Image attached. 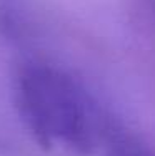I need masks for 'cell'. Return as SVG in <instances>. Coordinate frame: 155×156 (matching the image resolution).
Instances as JSON below:
<instances>
[{"mask_svg":"<svg viewBox=\"0 0 155 156\" xmlns=\"http://www.w3.org/2000/svg\"><path fill=\"white\" fill-rule=\"evenodd\" d=\"M32 12L27 0H0V35L10 42H25L32 33Z\"/></svg>","mask_w":155,"mask_h":156,"instance_id":"2","label":"cell"},{"mask_svg":"<svg viewBox=\"0 0 155 156\" xmlns=\"http://www.w3.org/2000/svg\"><path fill=\"white\" fill-rule=\"evenodd\" d=\"M100 156H155V150L120 120L109 136Z\"/></svg>","mask_w":155,"mask_h":156,"instance_id":"3","label":"cell"},{"mask_svg":"<svg viewBox=\"0 0 155 156\" xmlns=\"http://www.w3.org/2000/svg\"><path fill=\"white\" fill-rule=\"evenodd\" d=\"M13 101L40 146L73 156H100L120 120L75 75L37 58L18 63Z\"/></svg>","mask_w":155,"mask_h":156,"instance_id":"1","label":"cell"}]
</instances>
